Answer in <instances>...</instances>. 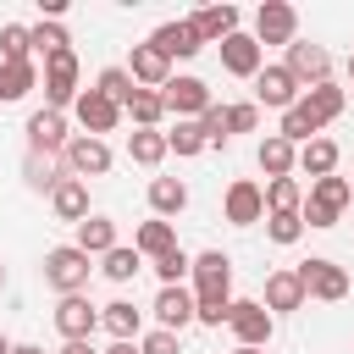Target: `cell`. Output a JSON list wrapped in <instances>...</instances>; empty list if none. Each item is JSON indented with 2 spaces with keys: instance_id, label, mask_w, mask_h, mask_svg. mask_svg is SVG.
<instances>
[{
  "instance_id": "1",
  "label": "cell",
  "mask_w": 354,
  "mask_h": 354,
  "mask_svg": "<svg viewBox=\"0 0 354 354\" xmlns=\"http://www.w3.org/2000/svg\"><path fill=\"white\" fill-rule=\"evenodd\" d=\"M88 277H94V260L77 249V243H55V249H44V288L50 293H83L88 288Z\"/></svg>"
},
{
  "instance_id": "2",
  "label": "cell",
  "mask_w": 354,
  "mask_h": 354,
  "mask_svg": "<svg viewBox=\"0 0 354 354\" xmlns=\"http://www.w3.org/2000/svg\"><path fill=\"white\" fill-rule=\"evenodd\" d=\"M160 100H166V116H177V122H199V116L216 105L210 83H205V77H194V72H171V77H166V88H160Z\"/></svg>"
},
{
  "instance_id": "3",
  "label": "cell",
  "mask_w": 354,
  "mask_h": 354,
  "mask_svg": "<svg viewBox=\"0 0 354 354\" xmlns=\"http://www.w3.org/2000/svg\"><path fill=\"white\" fill-rule=\"evenodd\" d=\"M227 332H232L238 348H266V343L277 337V315H271L260 299H232V310H227Z\"/></svg>"
},
{
  "instance_id": "4",
  "label": "cell",
  "mask_w": 354,
  "mask_h": 354,
  "mask_svg": "<svg viewBox=\"0 0 354 354\" xmlns=\"http://www.w3.org/2000/svg\"><path fill=\"white\" fill-rule=\"evenodd\" d=\"M39 88H44V111H72L77 105V50H61V55H50L44 61V77H39Z\"/></svg>"
},
{
  "instance_id": "5",
  "label": "cell",
  "mask_w": 354,
  "mask_h": 354,
  "mask_svg": "<svg viewBox=\"0 0 354 354\" xmlns=\"http://www.w3.org/2000/svg\"><path fill=\"white\" fill-rule=\"evenodd\" d=\"M61 166H66V177L88 183V177H105V171L116 166V155H111V144H105V138L72 133V138H66V149H61Z\"/></svg>"
},
{
  "instance_id": "6",
  "label": "cell",
  "mask_w": 354,
  "mask_h": 354,
  "mask_svg": "<svg viewBox=\"0 0 354 354\" xmlns=\"http://www.w3.org/2000/svg\"><path fill=\"white\" fill-rule=\"evenodd\" d=\"M293 271H299V282H304V299H321V304L348 299V271H343L337 260L310 254V260H304V266H293Z\"/></svg>"
},
{
  "instance_id": "7",
  "label": "cell",
  "mask_w": 354,
  "mask_h": 354,
  "mask_svg": "<svg viewBox=\"0 0 354 354\" xmlns=\"http://www.w3.org/2000/svg\"><path fill=\"white\" fill-rule=\"evenodd\" d=\"M282 66L293 72L299 88H315V83H332V50L326 44H310V39H293L282 50Z\"/></svg>"
},
{
  "instance_id": "8",
  "label": "cell",
  "mask_w": 354,
  "mask_h": 354,
  "mask_svg": "<svg viewBox=\"0 0 354 354\" xmlns=\"http://www.w3.org/2000/svg\"><path fill=\"white\" fill-rule=\"evenodd\" d=\"M299 39V11L288 6V0H260L254 6V44L266 50V44H293Z\"/></svg>"
},
{
  "instance_id": "9",
  "label": "cell",
  "mask_w": 354,
  "mask_h": 354,
  "mask_svg": "<svg viewBox=\"0 0 354 354\" xmlns=\"http://www.w3.org/2000/svg\"><path fill=\"white\" fill-rule=\"evenodd\" d=\"M66 116H72L88 138H105V133H116V127H122V105H116V100H105L100 88H83V94H77V105H72Z\"/></svg>"
},
{
  "instance_id": "10",
  "label": "cell",
  "mask_w": 354,
  "mask_h": 354,
  "mask_svg": "<svg viewBox=\"0 0 354 354\" xmlns=\"http://www.w3.org/2000/svg\"><path fill=\"white\" fill-rule=\"evenodd\" d=\"M22 133H28V149L33 155H61L66 149V138H72V116H61V111H28V122H22Z\"/></svg>"
},
{
  "instance_id": "11",
  "label": "cell",
  "mask_w": 354,
  "mask_h": 354,
  "mask_svg": "<svg viewBox=\"0 0 354 354\" xmlns=\"http://www.w3.org/2000/svg\"><path fill=\"white\" fill-rule=\"evenodd\" d=\"M221 216H227L232 227L266 221V194H260V183H254V177H232L227 194H221Z\"/></svg>"
},
{
  "instance_id": "12",
  "label": "cell",
  "mask_w": 354,
  "mask_h": 354,
  "mask_svg": "<svg viewBox=\"0 0 354 354\" xmlns=\"http://www.w3.org/2000/svg\"><path fill=\"white\" fill-rule=\"evenodd\" d=\"M299 83H293V72L277 61V66H260L254 72V105H266V111H293L299 105Z\"/></svg>"
},
{
  "instance_id": "13",
  "label": "cell",
  "mask_w": 354,
  "mask_h": 354,
  "mask_svg": "<svg viewBox=\"0 0 354 354\" xmlns=\"http://www.w3.org/2000/svg\"><path fill=\"white\" fill-rule=\"evenodd\" d=\"M94 326H100V304H88L83 293H66V299L55 304V332H61V343H83V337H94Z\"/></svg>"
},
{
  "instance_id": "14",
  "label": "cell",
  "mask_w": 354,
  "mask_h": 354,
  "mask_svg": "<svg viewBox=\"0 0 354 354\" xmlns=\"http://www.w3.org/2000/svg\"><path fill=\"white\" fill-rule=\"evenodd\" d=\"M216 50H221V72H227V77H249V83H254V72L266 66V50H260L254 33H243V28H238L232 39H221Z\"/></svg>"
},
{
  "instance_id": "15",
  "label": "cell",
  "mask_w": 354,
  "mask_h": 354,
  "mask_svg": "<svg viewBox=\"0 0 354 354\" xmlns=\"http://www.w3.org/2000/svg\"><path fill=\"white\" fill-rule=\"evenodd\" d=\"M149 315H155L160 332H177V337H183V326H194V288H188V282H183V288H160L155 304H149Z\"/></svg>"
},
{
  "instance_id": "16",
  "label": "cell",
  "mask_w": 354,
  "mask_h": 354,
  "mask_svg": "<svg viewBox=\"0 0 354 354\" xmlns=\"http://www.w3.org/2000/svg\"><path fill=\"white\" fill-rule=\"evenodd\" d=\"M238 22H243V11L227 6V0H221V6H199V11L188 17V28L199 33V44H221V39H232Z\"/></svg>"
},
{
  "instance_id": "17",
  "label": "cell",
  "mask_w": 354,
  "mask_h": 354,
  "mask_svg": "<svg viewBox=\"0 0 354 354\" xmlns=\"http://www.w3.org/2000/svg\"><path fill=\"white\" fill-rule=\"evenodd\" d=\"M149 44L166 55V61H194L205 44H199V33L188 28V17H171V22H160L155 33H149Z\"/></svg>"
},
{
  "instance_id": "18",
  "label": "cell",
  "mask_w": 354,
  "mask_h": 354,
  "mask_svg": "<svg viewBox=\"0 0 354 354\" xmlns=\"http://www.w3.org/2000/svg\"><path fill=\"white\" fill-rule=\"evenodd\" d=\"M260 304H266L271 315H288V310H304V282H299V271H293V266H282V271H271V277H266V293H260Z\"/></svg>"
},
{
  "instance_id": "19",
  "label": "cell",
  "mask_w": 354,
  "mask_h": 354,
  "mask_svg": "<svg viewBox=\"0 0 354 354\" xmlns=\"http://www.w3.org/2000/svg\"><path fill=\"white\" fill-rule=\"evenodd\" d=\"M127 77L138 83V88H166V77H171V61L144 39V44H133V55H127Z\"/></svg>"
},
{
  "instance_id": "20",
  "label": "cell",
  "mask_w": 354,
  "mask_h": 354,
  "mask_svg": "<svg viewBox=\"0 0 354 354\" xmlns=\"http://www.w3.org/2000/svg\"><path fill=\"white\" fill-rule=\"evenodd\" d=\"M100 326L111 332V343H138V332H144V310H138L133 299H111V304H100Z\"/></svg>"
},
{
  "instance_id": "21",
  "label": "cell",
  "mask_w": 354,
  "mask_h": 354,
  "mask_svg": "<svg viewBox=\"0 0 354 354\" xmlns=\"http://www.w3.org/2000/svg\"><path fill=\"white\" fill-rule=\"evenodd\" d=\"M72 243H77V249H83L88 260H100V254H111V249H116L122 238H116V221H111V216L88 210V216L77 221V238H72Z\"/></svg>"
},
{
  "instance_id": "22",
  "label": "cell",
  "mask_w": 354,
  "mask_h": 354,
  "mask_svg": "<svg viewBox=\"0 0 354 354\" xmlns=\"http://www.w3.org/2000/svg\"><path fill=\"white\" fill-rule=\"evenodd\" d=\"M254 160H260L266 183H271V177H293V171H299V149H293L288 138H277V133H266V138L254 144Z\"/></svg>"
},
{
  "instance_id": "23",
  "label": "cell",
  "mask_w": 354,
  "mask_h": 354,
  "mask_svg": "<svg viewBox=\"0 0 354 354\" xmlns=\"http://www.w3.org/2000/svg\"><path fill=\"white\" fill-rule=\"evenodd\" d=\"M50 216H55V221H66V227H77V221L88 216V183L61 177V183H55V194H50Z\"/></svg>"
},
{
  "instance_id": "24",
  "label": "cell",
  "mask_w": 354,
  "mask_h": 354,
  "mask_svg": "<svg viewBox=\"0 0 354 354\" xmlns=\"http://www.w3.org/2000/svg\"><path fill=\"white\" fill-rule=\"evenodd\" d=\"M299 105H304V111H310V116L326 127V122H337V116H343L348 88H343V83H315V88H304V94H299Z\"/></svg>"
},
{
  "instance_id": "25",
  "label": "cell",
  "mask_w": 354,
  "mask_h": 354,
  "mask_svg": "<svg viewBox=\"0 0 354 354\" xmlns=\"http://www.w3.org/2000/svg\"><path fill=\"white\" fill-rule=\"evenodd\" d=\"M133 249H138V254H144V266H149V260H160V254H171V249H177V227H171V221H160V216H149V221H138Z\"/></svg>"
},
{
  "instance_id": "26",
  "label": "cell",
  "mask_w": 354,
  "mask_h": 354,
  "mask_svg": "<svg viewBox=\"0 0 354 354\" xmlns=\"http://www.w3.org/2000/svg\"><path fill=\"white\" fill-rule=\"evenodd\" d=\"M61 177H66V166H61V155H33V149L22 155V183H28L33 194H44V199H50Z\"/></svg>"
},
{
  "instance_id": "27",
  "label": "cell",
  "mask_w": 354,
  "mask_h": 354,
  "mask_svg": "<svg viewBox=\"0 0 354 354\" xmlns=\"http://www.w3.org/2000/svg\"><path fill=\"white\" fill-rule=\"evenodd\" d=\"M149 210H155L160 221L183 216V210H188V183H183V177H149Z\"/></svg>"
},
{
  "instance_id": "28",
  "label": "cell",
  "mask_w": 354,
  "mask_h": 354,
  "mask_svg": "<svg viewBox=\"0 0 354 354\" xmlns=\"http://www.w3.org/2000/svg\"><path fill=\"white\" fill-rule=\"evenodd\" d=\"M166 155H171V149H166V133H160V127H133V133H127V160H133V166H149V171H155Z\"/></svg>"
},
{
  "instance_id": "29",
  "label": "cell",
  "mask_w": 354,
  "mask_h": 354,
  "mask_svg": "<svg viewBox=\"0 0 354 354\" xmlns=\"http://www.w3.org/2000/svg\"><path fill=\"white\" fill-rule=\"evenodd\" d=\"M33 88H39V61H6L0 66V105L28 100Z\"/></svg>"
},
{
  "instance_id": "30",
  "label": "cell",
  "mask_w": 354,
  "mask_h": 354,
  "mask_svg": "<svg viewBox=\"0 0 354 354\" xmlns=\"http://www.w3.org/2000/svg\"><path fill=\"white\" fill-rule=\"evenodd\" d=\"M299 171L315 183V177H332L337 171V144L321 133V138H310V144H299Z\"/></svg>"
},
{
  "instance_id": "31",
  "label": "cell",
  "mask_w": 354,
  "mask_h": 354,
  "mask_svg": "<svg viewBox=\"0 0 354 354\" xmlns=\"http://www.w3.org/2000/svg\"><path fill=\"white\" fill-rule=\"evenodd\" d=\"M194 288H232V254H221V249H205V254H194Z\"/></svg>"
},
{
  "instance_id": "32",
  "label": "cell",
  "mask_w": 354,
  "mask_h": 354,
  "mask_svg": "<svg viewBox=\"0 0 354 354\" xmlns=\"http://www.w3.org/2000/svg\"><path fill=\"white\" fill-rule=\"evenodd\" d=\"M122 116H127L133 127H160V116H166L160 88H133V94H127V105H122Z\"/></svg>"
},
{
  "instance_id": "33",
  "label": "cell",
  "mask_w": 354,
  "mask_h": 354,
  "mask_svg": "<svg viewBox=\"0 0 354 354\" xmlns=\"http://www.w3.org/2000/svg\"><path fill=\"white\" fill-rule=\"evenodd\" d=\"M232 310V288H194V321L199 326H227Z\"/></svg>"
},
{
  "instance_id": "34",
  "label": "cell",
  "mask_w": 354,
  "mask_h": 354,
  "mask_svg": "<svg viewBox=\"0 0 354 354\" xmlns=\"http://www.w3.org/2000/svg\"><path fill=\"white\" fill-rule=\"evenodd\" d=\"M260 194H266V216H288V210L304 205V183L299 177H271Z\"/></svg>"
},
{
  "instance_id": "35",
  "label": "cell",
  "mask_w": 354,
  "mask_h": 354,
  "mask_svg": "<svg viewBox=\"0 0 354 354\" xmlns=\"http://www.w3.org/2000/svg\"><path fill=\"white\" fill-rule=\"evenodd\" d=\"M28 44H33V55H61V50H72V33L61 28V22H50V17H39L33 28H28Z\"/></svg>"
},
{
  "instance_id": "36",
  "label": "cell",
  "mask_w": 354,
  "mask_h": 354,
  "mask_svg": "<svg viewBox=\"0 0 354 354\" xmlns=\"http://www.w3.org/2000/svg\"><path fill=\"white\" fill-rule=\"evenodd\" d=\"M304 199H310V205H326V210H337V216H343V205H348V199H354V183H348V177H337V171H332V177H315V183H310V194H304Z\"/></svg>"
},
{
  "instance_id": "37",
  "label": "cell",
  "mask_w": 354,
  "mask_h": 354,
  "mask_svg": "<svg viewBox=\"0 0 354 354\" xmlns=\"http://www.w3.org/2000/svg\"><path fill=\"white\" fill-rule=\"evenodd\" d=\"M100 271H105L111 282H133V277L144 271V254H138L133 243H116L111 254H100Z\"/></svg>"
},
{
  "instance_id": "38",
  "label": "cell",
  "mask_w": 354,
  "mask_h": 354,
  "mask_svg": "<svg viewBox=\"0 0 354 354\" xmlns=\"http://www.w3.org/2000/svg\"><path fill=\"white\" fill-rule=\"evenodd\" d=\"M277 138H288L293 149L299 144H310V138H321V122L304 111V105H293V111H282V127H277Z\"/></svg>"
},
{
  "instance_id": "39",
  "label": "cell",
  "mask_w": 354,
  "mask_h": 354,
  "mask_svg": "<svg viewBox=\"0 0 354 354\" xmlns=\"http://www.w3.org/2000/svg\"><path fill=\"white\" fill-rule=\"evenodd\" d=\"M149 266H155L160 288H183V282H188V271H194V254H188V249L177 243L171 254H160V260H149Z\"/></svg>"
},
{
  "instance_id": "40",
  "label": "cell",
  "mask_w": 354,
  "mask_h": 354,
  "mask_svg": "<svg viewBox=\"0 0 354 354\" xmlns=\"http://www.w3.org/2000/svg\"><path fill=\"white\" fill-rule=\"evenodd\" d=\"M6 61H33L28 22H6V28H0V66H6Z\"/></svg>"
},
{
  "instance_id": "41",
  "label": "cell",
  "mask_w": 354,
  "mask_h": 354,
  "mask_svg": "<svg viewBox=\"0 0 354 354\" xmlns=\"http://www.w3.org/2000/svg\"><path fill=\"white\" fill-rule=\"evenodd\" d=\"M166 149L188 160V155H199V149H210V144H205V127H199V122H177V127L166 133Z\"/></svg>"
},
{
  "instance_id": "42",
  "label": "cell",
  "mask_w": 354,
  "mask_h": 354,
  "mask_svg": "<svg viewBox=\"0 0 354 354\" xmlns=\"http://www.w3.org/2000/svg\"><path fill=\"white\" fill-rule=\"evenodd\" d=\"M94 88H100V94H105V100H116V105H127V94H133V88H138V83H133V77H127V66H105V72H100V77H94Z\"/></svg>"
},
{
  "instance_id": "43",
  "label": "cell",
  "mask_w": 354,
  "mask_h": 354,
  "mask_svg": "<svg viewBox=\"0 0 354 354\" xmlns=\"http://www.w3.org/2000/svg\"><path fill=\"white\" fill-rule=\"evenodd\" d=\"M266 238H271L277 249L299 243V238H304V221H299V210H288V216H266Z\"/></svg>"
},
{
  "instance_id": "44",
  "label": "cell",
  "mask_w": 354,
  "mask_h": 354,
  "mask_svg": "<svg viewBox=\"0 0 354 354\" xmlns=\"http://www.w3.org/2000/svg\"><path fill=\"white\" fill-rule=\"evenodd\" d=\"M254 127H260V105H254V100L227 105V138H232V133H254Z\"/></svg>"
},
{
  "instance_id": "45",
  "label": "cell",
  "mask_w": 354,
  "mask_h": 354,
  "mask_svg": "<svg viewBox=\"0 0 354 354\" xmlns=\"http://www.w3.org/2000/svg\"><path fill=\"white\" fill-rule=\"evenodd\" d=\"M138 354H183V337L155 326V332H144V337H138Z\"/></svg>"
},
{
  "instance_id": "46",
  "label": "cell",
  "mask_w": 354,
  "mask_h": 354,
  "mask_svg": "<svg viewBox=\"0 0 354 354\" xmlns=\"http://www.w3.org/2000/svg\"><path fill=\"white\" fill-rule=\"evenodd\" d=\"M55 354H100V348H94V337H83V343H61Z\"/></svg>"
},
{
  "instance_id": "47",
  "label": "cell",
  "mask_w": 354,
  "mask_h": 354,
  "mask_svg": "<svg viewBox=\"0 0 354 354\" xmlns=\"http://www.w3.org/2000/svg\"><path fill=\"white\" fill-rule=\"evenodd\" d=\"M100 354H138V343H111V348H100Z\"/></svg>"
},
{
  "instance_id": "48",
  "label": "cell",
  "mask_w": 354,
  "mask_h": 354,
  "mask_svg": "<svg viewBox=\"0 0 354 354\" xmlns=\"http://www.w3.org/2000/svg\"><path fill=\"white\" fill-rule=\"evenodd\" d=\"M11 354H44V348H39V343H17Z\"/></svg>"
},
{
  "instance_id": "49",
  "label": "cell",
  "mask_w": 354,
  "mask_h": 354,
  "mask_svg": "<svg viewBox=\"0 0 354 354\" xmlns=\"http://www.w3.org/2000/svg\"><path fill=\"white\" fill-rule=\"evenodd\" d=\"M11 348H17V343H11V337H6V332H0V354H11Z\"/></svg>"
},
{
  "instance_id": "50",
  "label": "cell",
  "mask_w": 354,
  "mask_h": 354,
  "mask_svg": "<svg viewBox=\"0 0 354 354\" xmlns=\"http://www.w3.org/2000/svg\"><path fill=\"white\" fill-rule=\"evenodd\" d=\"M343 72H348V88H354V55H348V61H343Z\"/></svg>"
},
{
  "instance_id": "51",
  "label": "cell",
  "mask_w": 354,
  "mask_h": 354,
  "mask_svg": "<svg viewBox=\"0 0 354 354\" xmlns=\"http://www.w3.org/2000/svg\"><path fill=\"white\" fill-rule=\"evenodd\" d=\"M232 354H266V348H232Z\"/></svg>"
},
{
  "instance_id": "52",
  "label": "cell",
  "mask_w": 354,
  "mask_h": 354,
  "mask_svg": "<svg viewBox=\"0 0 354 354\" xmlns=\"http://www.w3.org/2000/svg\"><path fill=\"white\" fill-rule=\"evenodd\" d=\"M0 288H6V266H0Z\"/></svg>"
}]
</instances>
